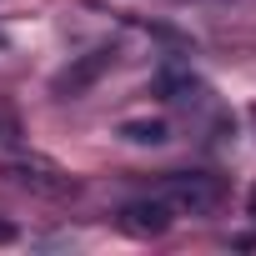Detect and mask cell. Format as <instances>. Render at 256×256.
Masks as SVG:
<instances>
[{"mask_svg": "<svg viewBox=\"0 0 256 256\" xmlns=\"http://www.w3.org/2000/svg\"><path fill=\"white\" fill-rule=\"evenodd\" d=\"M0 146H20V120L10 110H0Z\"/></svg>", "mask_w": 256, "mask_h": 256, "instance_id": "obj_6", "label": "cell"}, {"mask_svg": "<svg viewBox=\"0 0 256 256\" xmlns=\"http://www.w3.org/2000/svg\"><path fill=\"white\" fill-rule=\"evenodd\" d=\"M10 241H16V226H10L6 216H0V246H10Z\"/></svg>", "mask_w": 256, "mask_h": 256, "instance_id": "obj_7", "label": "cell"}, {"mask_svg": "<svg viewBox=\"0 0 256 256\" xmlns=\"http://www.w3.org/2000/svg\"><path fill=\"white\" fill-rule=\"evenodd\" d=\"M110 60H116V50L110 46H96V50H86V56H76L66 70H56V80H50V96H60V100H76V96H86L106 70H110Z\"/></svg>", "mask_w": 256, "mask_h": 256, "instance_id": "obj_3", "label": "cell"}, {"mask_svg": "<svg viewBox=\"0 0 256 256\" xmlns=\"http://www.w3.org/2000/svg\"><path fill=\"white\" fill-rule=\"evenodd\" d=\"M171 221H176V211L161 196H141V201H131V206L120 211V226L131 231V236H166Z\"/></svg>", "mask_w": 256, "mask_h": 256, "instance_id": "obj_4", "label": "cell"}, {"mask_svg": "<svg viewBox=\"0 0 256 256\" xmlns=\"http://www.w3.org/2000/svg\"><path fill=\"white\" fill-rule=\"evenodd\" d=\"M156 196H161L176 216H211V211H221L226 186H221V176H206V171H176V176L161 181Z\"/></svg>", "mask_w": 256, "mask_h": 256, "instance_id": "obj_2", "label": "cell"}, {"mask_svg": "<svg viewBox=\"0 0 256 256\" xmlns=\"http://www.w3.org/2000/svg\"><path fill=\"white\" fill-rule=\"evenodd\" d=\"M0 176L10 186H20V191H30V196H50V201H66V196L80 191V181L66 166H56L50 156H10L0 166Z\"/></svg>", "mask_w": 256, "mask_h": 256, "instance_id": "obj_1", "label": "cell"}, {"mask_svg": "<svg viewBox=\"0 0 256 256\" xmlns=\"http://www.w3.org/2000/svg\"><path fill=\"white\" fill-rule=\"evenodd\" d=\"M120 141H131V146H166L171 131H166V120H126Z\"/></svg>", "mask_w": 256, "mask_h": 256, "instance_id": "obj_5", "label": "cell"}, {"mask_svg": "<svg viewBox=\"0 0 256 256\" xmlns=\"http://www.w3.org/2000/svg\"><path fill=\"white\" fill-rule=\"evenodd\" d=\"M246 216H256V186H251V196H246Z\"/></svg>", "mask_w": 256, "mask_h": 256, "instance_id": "obj_8", "label": "cell"}]
</instances>
